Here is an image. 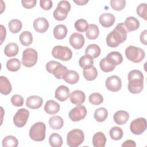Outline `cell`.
I'll return each mask as SVG.
<instances>
[{"mask_svg": "<svg viewBox=\"0 0 147 147\" xmlns=\"http://www.w3.org/2000/svg\"><path fill=\"white\" fill-rule=\"evenodd\" d=\"M127 32L123 22L119 23L106 37V44L111 48L118 47L127 38Z\"/></svg>", "mask_w": 147, "mask_h": 147, "instance_id": "cell-1", "label": "cell"}, {"mask_svg": "<svg viewBox=\"0 0 147 147\" xmlns=\"http://www.w3.org/2000/svg\"><path fill=\"white\" fill-rule=\"evenodd\" d=\"M127 89L131 94L140 93L144 88V75L140 70L133 69L127 75Z\"/></svg>", "mask_w": 147, "mask_h": 147, "instance_id": "cell-2", "label": "cell"}, {"mask_svg": "<svg viewBox=\"0 0 147 147\" xmlns=\"http://www.w3.org/2000/svg\"><path fill=\"white\" fill-rule=\"evenodd\" d=\"M45 124L42 122H38L31 126L29 134L32 140L35 141H42L45 139Z\"/></svg>", "mask_w": 147, "mask_h": 147, "instance_id": "cell-3", "label": "cell"}, {"mask_svg": "<svg viewBox=\"0 0 147 147\" xmlns=\"http://www.w3.org/2000/svg\"><path fill=\"white\" fill-rule=\"evenodd\" d=\"M125 53L128 60L136 63L142 61L145 56V53L142 49L133 45L127 47L125 49Z\"/></svg>", "mask_w": 147, "mask_h": 147, "instance_id": "cell-4", "label": "cell"}, {"mask_svg": "<svg viewBox=\"0 0 147 147\" xmlns=\"http://www.w3.org/2000/svg\"><path fill=\"white\" fill-rule=\"evenodd\" d=\"M84 140L83 131L79 129H74L69 131L67 136V143L70 147H77Z\"/></svg>", "mask_w": 147, "mask_h": 147, "instance_id": "cell-5", "label": "cell"}, {"mask_svg": "<svg viewBox=\"0 0 147 147\" xmlns=\"http://www.w3.org/2000/svg\"><path fill=\"white\" fill-rule=\"evenodd\" d=\"M70 9L71 4L69 1H61L58 3L56 9L53 11V17L57 21H63L67 18Z\"/></svg>", "mask_w": 147, "mask_h": 147, "instance_id": "cell-6", "label": "cell"}, {"mask_svg": "<svg viewBox=\"0 0 147 147\" xmlns=\"http://www.w3.org/2000/svg\"><path fill=\"white\" fill-rule=\"evenodd\" d=\"M38 59V53L37 51L32 48L25 49L22 53V64L26 67H32L34 66Z\"/></svg>", "mask_w": 147, "mask_h": 147, "instance_id": "cell-7", "label": "cell"}, {"mask_svg": "<svg viewBox=\"0 0 147 147\" xmlns=\"http://www.w3.org/2000/svg\"><path fill=\"white\" fill-rule=\"evenodd\" d=\"M53 57L62 61H68L72 57V52L70 48L67 47L56 45L52 51Z\"/></svg>", "mask_w": 147, "mask_h": 147, "instance_id": "cell-8", "label": "cell"}, {"mask_svg": "<svg viewBox=\"0 0 147 147\" xmlns=\"http://www.w3.org/2000/svg\"><path fill=\"white\" fill-rule=\"evenodd\" d=\"M146 119L140 117L131 121L130 125V129L134 134L140 135L146 130Z\"/></svg>", "mask_w": 147, "mask_h": 147, "instance_id": "cell-9", "label": "cell"}, {"mask_svg": "<svg viewBox=\"0 0 147 147\" xmlns=\"http://www.w3.org/2000/svg\"><path fill=\"white\" fill-rule=\"evenodd\" d=\"M29 117V111L24 108L19 109L13 117L14 124L18 127H22L25 125Z\"/></svg>", "mask_w": 147, "mask_h": 147, "instance_id": "cell-10", "label": "cell"}, {"mask_svg": "<svg viewBox=\"0 0 147 147\" xmlns=\"http://www.w3.org/2000/svg\"><path fill=\"white\" fill-rule=\"evenodd\" d=\"M87 109L85 106L79 105L69 112V118L72 121L78 122L84 119L87 115Z\"/></svg>", "mask_w": 147, "mask_h": 147, "instance_id": "cell-11", "label": "cell"}, {"mask_svg": "<svg viewBox=\"0 0 147 147\" xmlns=\"http://www.w3.org/2000/svg\"><path fill=\"white\" fill-rule=\"evenodd\" d=\"M105 86L106 88L112 92H117L122 87V81L121 78L117 75H112L107 78Z\"/></svg>", "mask_w": 147, "mask_h": 147, "instance_id": "cell-12", "label": "cell"}, {"mask_svg": "<svg viewBox=\"0 0 147 147\" xmlns=\"http://www.w3.org/2000/svg\"><path fill=\"white\" fill-rule=\"evenodd\" d=\"M69 41L71 45L76 49H81L85 42V40L84 36L78 33H72L69 38Z\"/></svg>", "mask_w": 147, "mask_h": 147, "instance_id": "cell-13", "label": "cell"}, {"mask_svg": "<svg viewBox=\"0 0 147 147\" xmlns=\"http://www.w3.org/2000/svg\"><path fill=\"white\" fill-rule=\"evenodd\" d=\"M34 30L40 33L45 32L49 26L48 21L44 17H39L36 19L33 24Z\"/></svg>", "mask_w": 147, "mask_h": 147, "instance_id": "cell-14", "label": "cell"}, {"mask_svg": "<svg viewBox=\"0 0 147 147\" xmlns=\"http://www.w3.org/2000/svg\"><path fill=\"white\" fill-rule=\"evenodd\" d=\"M70 92L69 89L68 87L64 85H61L59 86L55 93V97L60 102H64L69 96Z\"/></svg>", "mask_w": 147, "mask_h": 147, "instance_id": "cell-15", "label": "cell"}, {"mask_svg": "<svg viewBox=\"0 0 147 147\" xmlns=\"http://www.w3.org/2000/svg\"><path fill=\"white\" fill-rule=\"evenodd\" d=\"M43 103V99L41 97L37 95L29 96L26 100V106L31 109H39Z\"/></svg>", "mask_w": 147, "mask_h": 147, "instance_id": "cell-16", "label": "cell"}, {"mask_svg": "<svg viewBox=\"0 0 147 147\" xmlns=\"http://www.w3.org/2000/svg\"><path fill=\"white\" fill-rule=\"evenodd\" d=\"M100 24L105 28H109L113 25L115 21V16L109 13L102 14L99 18Z\"/></svg>", "mask_w": 147, "mask_h": 147, "instance_id": "cell-17", "label": "cell"}, {"mask_svg": "<svg viewBox=\"0 0 147 147\" xmlns=\"http://www.w3.org/2000/svg\"><path fill=\"white\" fill-rule=\"evenodd\" d=\"M70 101L72 103L76 105H82L86 99V95L83 91L81 90H75L69 95Z\"/></svg>", "mask_w": 147, "mask_h": 147, "instance_id": "cell-18", "label": "cell"}, {"mask_svg": "<svg viewBox=\"0 0 147 147\" xmlns=\"http://www.w3.org/2000/svg\"><path fill=\"white\" fill-rule=\"evenodd\" d=\"M123 24L127 32L136 30L140 27L139 21L136 17L132 16L127 17Z\"/></svg>", "mask_w": 147, "mask_h": 147, "instance_id": "cell-19", "label": "cell"}, {"mask_svg": "<svg viewBox=\"0 0 147 147\" xmlns=\"http://www.w3.org/2000/svg\"><path fill=\"white\" fill-rule=\"evenodd\" d=\"M114 122L118 125L125 124L129 119V113L123 110H119L114 113L113 115Z\"/></svg>", "mask_w": 147, "mask_h": 147, "instance_id": "cell-20", "label": "cell"}, {"mask_svg": "<svg viewBox=\"0 0 147 147\" xmlns=\"http://www.w3.org/2000/svg\"><path fill=\"white\" fill-rule=\"evenodd\" d=\"M12 90L11 84L9 79L4 76H0V92L2 94L7 95L9 94Z\"/></svg>", "mask_w": 147, "mask_h": 147, "instance_id": "cell-21", "label": "cell"}, {"mask_svg": "<svg viewBox=\"0 0 147 147\" xmlns=\"http://www.w3.org/2000/svg\"><path fill=\"white\" fill-rule=\"evenodd\" d=\"M60 109L59 104L53 100H48L44 106L45 111L51 115L57 113Z\"/></svg>", "mask_w": 147, "mask_h": 147, "instance_id": "cell-22", "label": "cell"}, {"mask_svg": "<svg viewBox=\"0 0 147 147\" xmlns=\"http://www.w3.org/2000/svg\"><path fill=\"white\" fill-rule=\"evenodd\" d=\"M106 58L110 63L115 66L119 65L123 61L122 54L117 51H113L109 53Z\"/></svg>", "mask_w": 147, "mask_h": 147, "instance_id": "cell-23", "label": "cell"}, {"mask_svg": "<svg viewBox=\"0 0 147 147\" xmlns=\"http://www.w3.org/2000/svg\"><path fill=\"white\" fill-rule=\"evenodd\" d=\"M106 137L101 131L96 133L92 137V144L94 147H104L106 143Z\"/></svg>", "mask_w": 147, "mask_h": 147, "instance_id": "cell-24", "label": "cell"}, {"mask_svg": "<svg viewBox=\"0 0 147 147\" xmlns=\"http://www.w3.org/2000/svg\"><path fill=\"white\" fill-rule=\"evenodd\" d=\"M67 28L63 24L56 25L53 29V36L57 40L64 39L67 34Z\"/></svg>", "mask_w": 147, "mask_h": 147, "instance_id": "cell-25", "label": "cell"}, {"mask_svg": "<svg viewBox=\"0 0 147 147\" xmlns=\"http://www.w3.org/2000/svg\"><path fill=\"white\" fill-rule=\"evenodd\" d=\"M100 47L95 44L88 45L85 50L86 55L91 56L93 59L99 57L100 54Z\"/></svg>", "mask_w": 147, "mask_h": 147, "instance_id": "cell-26", "label": "cell"}, {"mask_svg": "<svg viewBox=\"0 0 147 147\" xmlns=\"http://www.w3.org/2000/svg\"><path fill=\"white\" fill-rule=\"evenodd\" d=\"M19 52L18 45L14 42L7 44L4 48V53L7 57H13L16 56Z\"/></svg>", "mask_w": 147, "mask_h": 147, "instance_id": "cell-27", "label": "cell"}, {"mask_svg": "<svg viewBox=\"0 0 147 147\" xmlns=\"http://www.w3.org/2000/svg\"><path fill=\"white\" fill-rule=\"evenodd\" d=\"M49 125L52 129H60L64 125L63 118L58 115H53L49 119Z\"/></svg>", "mask_w": 147, "mask_h": 147, "instance_id": "cell-28", "label": "cell"}, {"mask_svg": "<svg viewBox=\"0 0 147 147\" xmlns=\"http://www.w3.org/2000/svg\"><path fill=\"white\" fill-rule=\"evenodd\" d=\"M63 79L68 84H74L79 81V75L78 73L75 71L68 70V72Z\"/></svg>", "mask_w": 147, "mask_h": 147, "instance_id": "cell-29", "label": "cell"}, {"mask_svg": "<svg viewBox=\"0 0 147 147\" xmlns=\"http://www.w3.org/2000/svg\"><path fill=\"white\" fill-rule=\"evenodd\" d=\"M99 34V30L95 24H90L86 32V37L90 40H95Z\"/></svg>", "mask_w": 147, "mask_h": 147, "instance_id": "cell-30", "label": "cell"}, {"mask_svg": "<svg viewBox=\"0 0 147 147\" xmlns=\"http://www.w3.org/2000/svg\"><path fill=\"white\" fill-rule=\"evenodd\" d=\"M19 40L22 45L25 47L29 46L33 42V36L29 31H24L19 36Z\"/></svg>", "mask_w": 147, "mask_h": 147, "instance_id": "cell-31", "label": "cell"}, {"mask_svg": "<svg viewBox=\"0 0 147 147\" xmlns=\"http://www.w3.org/2000/svg\"><path fill=\"white\" fill-rule=\"evenodd\" d=\"M83 74L84 78L88 81L95 80L98 76V71L96 68L94 66L88 68L83 69Z\"/></svg>", "mask_w": 147, "mask_h": 147, "instance_id": "cell-32", "label": "cell"}, {"mask_svg": "<svg viewBox=\"0 0 147 147\" xmlns=\"http://www.w3.org/2000/svg\"><path fill=\"white\" fill-rule=\"evenodd\" d=\"M108 116V111L104 107H100L97 109L94 114L95 119L99 122H102L106 120Z\"/></svg>", "mask_w": 147, "mask_h": 147, "instance_id": "cell-33", "label": "cell"}, {"mask_svg": "<svg viewBox=\"0 0 147 147\" xmlns=\"http://www.w3.org/2000/svg\"><path fill=\"white\" fill-rule=\"evenodd\" d=\"M68 71V69L67 68L60 63L53 69L52 74H53L56 79H61L64 78Z\"/></svg>", "mask_w": 147, "mask_h": 147, "instance_id": "cell-34", "label": "cell"}, {"mask_svg": "<svg viewBox=\"0 0 147 147\" xmlns=\"http://www.w3.org/2000/svg\"><path fill=\"white\" fill-rule=\"evenodd\" d=\"M22 24L20 20L17 19H13L9 21L8 27L10 32L12 33H17L22 29Z\"/></svg>", "mask_w": 147, "mask_h": 147, "instance_id": "cell-35", "label": "cell"}, {"mask_svg": "<svg viewBox=\"0 0 147 147\" xmlns=\"http://www.w3.org/2000/svg\"><path fill=\"white\" fill-rule=\"evenodd\" d=\"M79 64L83 69H86L93 66L94 60L91 56L85 55L82 56L79 60Z\"/></svg>", "mask_w": 147, "mask_h": 147, "instance_id": "cell-36", "label": "cell"}, {"mask_svg": "<svg viewBox=\"0 0 147 147\" xmlns=\"http://www.w3.org/2000/svg\"><path fill=\"white\" fill-rule=\"evenodd\" d=\"M49 143L52 147H60L63 144L62 137L56 133H52L49 137Z\"/></svg>", "mask_w": 147, "mask_h": 147, "instance_id": "cell-37", "label": "cell"}, {"mask_svg": "<svg viewBox=\"0 0 147 147\" xmlns=\"http://www.w3.org/2000/svg\"><path fill=\"white\" fill-rule=\"evenodd\" d=\"M21 67V62L17 58L9 59L6 62V68L11 72H16Z\"/></svg>", "mask_w": 147, "mask_h": 147, "instance_id": "cell-38", "label": "cell"}, {"mask_svg": "<svg viewBox=\"0 0 147 147\" xmlns=\"http://www.w3.org/2000/svg\"><path fill=\"white\" fill-rule=\"evenodd\" d=\"M109 134L110 138L115 141L121 140L123 135L122 129L118 126H114L111 127L109 131Z\"/></svg>", "mask_w": 147, "mask_h": 147, "instance_id": "cell-39", "label": "cell"}, {"mask_svg": "<svg viewBox=\"0 0 147 147\" xmlns=\"http://www.w3.org/2000/svg\"><path fill=\"white\" fill-rule=\"evenodd\" d=\"M3 147H16L18 145V141L13 136H6L2 142Z\"/></svg>", "mask_w": 147, "mask_h": 147, "instance_id": "cell-40", "label": "cell"}, {"mask_svg": "<svg viewBox=\"0 0 147 147\" xmlns=\"http://www.w3.org/2000/svg\"><path fill=\"white\" fill-rule=\"evenodd\" d=\"M99 67L101 69V70L105 72H109L113 71L115 68V66L111 63H110L106 57L103 58L100 60L99 62Z\"/></svg>", "mask_w": 147, "mask_h": 147, "instance_id": "cell-41", "label": "cell"}, {"mask_svg": "<svg viewBox=\"0 0 147 147\" xmlns=\"http://www.w3.org/2000/svg\"><path fill=\"white\" fill-rule=\"evenodd\" d=\"M88 24L86 20L79 19L75 22V28L79 32H84L86 31L88 28Z\"/></svg>", "mask_w": 147, "mask_h": 147, "instance_id": "cell-42", "label": "cell"}, {"mask_svg": "<svg viewBox=\"0 0 147 147\" xmlns=\"http://www.w3.org/2000/svg\"><path fill=\"white\" fill-rule=\"evenodd\" d=\"M88 100L90 103L94 105H99L103 101V96L98 92L92 93L88 97Z\"/></svg>", "mask_w": 147, "mask_h": 147, "instance_id": "cell-43", "label": "cell"}, {"mask_svg": "<svg viewBox=\"0 0 147 147\" xmlns=\"http://www.w3.org/2000/svg\"><path fill=\"white\" fill-rule=\"evenodd\" d=\"M110 3L111 8L116 11L123 10L126 6V1L125 0H111Z\"/></svg>", "mask_w": 147, "mask_h": 147, "instance_id": "cell-44", "label": "cell"}, {"mask_svg": "<svg viewBox=\"0 0 147 147\" xmlns=\"http://www.w3.org/2000/svg\"><path fill=\"white\" fill-rule=\"evenodd\" d=\"M137 14L141 17L142 18L144 19L145 20H147L146 17V4L145 3H141L139 5L136 10Z\"/></svg>", "mask_w": 147, "mask_h": 147, "instance_id": "cell-45", "label": "cell"}, {"mask_svg": "<svg viewBox=\"0 0 147 147\" xmlns=\"http://www.w3.org/2000/svg\"><path fill=\"white\" fill-rule=\"evenodd\" d=\"M11 102L13 106L16 107H20L24 104V98L19 94H15L11 96Z\"/></svg>", "mask_w": 147, "mask_h": 147, "instance_id": "cell-46", "label": "cell"}, {"mask_svg": "<svg viewBox=\"0 0 147 147\" xmlns=\"http://www.w3.org/2000/svg\"><path fill=\"white\" fill-rule=\"evenodd\" d=\"M60 64V63H59L58 61H53V60L49 61L46 64V69L49 73L52 74L53 69Z\"/></svg>", "mask_w": 147, "mask_h": 147, "instance_id": "cell-47", "label": "cell"}, {"mask_svg": "<svg viewBox=\"0 0 147 147\" xmlns=\"http://www.w3.org/2000/svg\"><path fill=\"white\" fill-rule=\"evenodd\" d=\"M40 7L45 10H50L53 6V3L52 1L50 0H41L40 1Z\"/></svg>", "mask_w": 147, "mask_h": 147, "instance_id": "cell-48", "label": "cell"}, {"mask_svg": "<svg viewBox=\"0 0 147 147\" xmlns=\"http://www.w3.org/2000/svg\"><path fill=\"white\" fill-rule=\"evenodd\" d=\"M37 1L36 0L32 1H21L22 5L26 9H32L36 5Z\"/></svg>", "mask_w": 147, "mask_h": 147, "instance_id": "cell-49", "label": "cell"}, {"mask_svg": "<svg viewBox=\"0 0 147 147\" xmlns=\"http://www.w3.org/2000/svg\"><path fill=\"white\" fill-rule=\"evenodd\" d=\"M146 33H147V30L145 29L143 30L140 36V40L142 44L146 45L147 44V40H146Z\"/></svg>", "mask_w": 147, "mask_h": 147, "instance_id": "cell-50", "label": "cell"}, {"mask_svg": "<svg viewBox=\"0 0 147 147\" xmlns=\"http://www.w3.org/2000/svg\"><path fill=\"white\" fill-rule=\"evenodd\" d=\"M1 44H2L3 40L5 39L6 36V30L5 29V27H4L3 25H1Z\"/></svg>", "mask_w": 147, "mask_h": 147, "instance_id": "cell-51", "label": "cell"}, {"mask_svg": "<svg viewBox=\"0 0 147 147\" xmlns=\"http://www.w3.org/2000/svg\"><path fill=\"white\" fill-rule=\"evenodd\" d=\"M122 146H136V144L134 141L131 140H127L122 144Z\"/></svg>", "mask_w": 147, "mask_h": 147, "instance_id": "cell-52", "label": "cell"}, {"mask_svg": "<svg viewBox=\"0 0 147 147\" xmlns=\"http://www.w3.org/2000/svg\"><path fill=\"white\" fill-rule=\"evenodd\" d=\"M88 0H78V1H74V2H75L76 5L79 6H82L86 5L87 3H88Z\"/></svg>", "mask_w": 147, "mask_h": 147, "instance_id": "cell-53", "label": "cell"}]
</instances>
